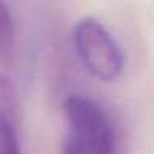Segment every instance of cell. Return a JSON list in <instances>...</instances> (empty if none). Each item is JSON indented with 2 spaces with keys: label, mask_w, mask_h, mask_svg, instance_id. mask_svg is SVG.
<instances>
[{
  "label": "cell",
  "mask_w": 154,
  "mask_h": 154,
  "mask_svg": "<svg viewBox=\"0 0 154 154\" xmlns=\"http://www.w3.org/2000/svg\"><path fill=\"white\" fill-rule=\"evenodd\" d=\"M61 154H116V134L108 111L80 93L66 96Z\"/></svg>",
  "instance_id": "6da1fadb"
},
{
  "label": "cell",
  "mask_w": 154,
  "mask_h": 154,
  "mask_svg": "<svg viewBox=\"0 0 154 154\" xmlns=\"http://www.w3.org/2000/svg\"><path fill=\"white\" fill-rule=\"evenodd\" d=\"M73 48L85 70L96 80L109 83L124 70V51L109 28L94 17H83L71 30Z\"/></svg>",
  "instance_id": "7a4b0ae2"
},
{
  "label": "cell",
  "mask_w": 154,
  "mask_h": 154,
  "mask_svg": "<svg viewBox=\"0 0 154 154\" xmlns=\"http://www.w3.org/2000/svg\"><path fill=\"white\" fill-rule=\"evenodd\" d=\"M17 63V30L10 8L0 2V66L12 70Z\"/></svg>",
  "instance_id": "3957f363"
},
{
  "label": "cell",
  "mask_w": 154,
  "mask_h": 154,
  "mask_svg": "<svg viewBox=\"0 0 154 154\" xmlns=\"http://www.w3.org/2000/svg\"><path fill=\"white\" fill-rule=\"evenodd\" d=\"M17 121L0 111V154H22Z\"/></svg>",
  "instance_id": "277c9868"
},
{
  "label": "cell",
  "mask_w": 154,
  "mask_h": 154,
  "mask_svg": "<svg viewBox=\"0 0 154 154\" xmlns=\"http://www.w3.org/2000/svg\"><path fill=\"white\" fill-rule=\"evenodd\" d=\"M0 111L14 119H18L17 86L7 75H0Z\"/></svg>",
  "instance_id": "5b68a950"
}]
</instances>
